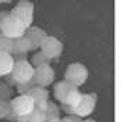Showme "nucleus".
<instances>
[{
	"instance_id": "f257e3e1",
	"label": "nucleus",
	"mask_w": 124,
	"mask_h": 122,
	"mask_svg": "<svg viewBox=\"0 0 124 122\" xmlns=\"http://www.w3.org/2000/svg\"><path fill=\"white\" fill-rule=\"evenodd\" d=\"M53 90H54L56 100L62 104V110L64 112H67V115H71L75 105L78 104V101L81 100L82 93L78 90V88H75L71 83L66 82L64 79L57 82L54 85Z\"/></svg>"
},
{
	"instance_id": "f03ea898",
	"label": "nucleus",
	"mask_w": 124,
	"mask_h": 122,
	"mask_svg": "<svg viewBox=\"0 0 124 122\" xmlns=\"http://www.w3.org/2000/svg\"><path fill=\"white\" fill-rule=\"evenodd\" d=\"M35 68L27 58H17L11 74L7 76L8 83L16 86H24L34 79Z\"/></svg>"
},
{
	"instance_id": "7ed1b4c3",
	"label": "nucleus",
	"mask_w": 124,
	"mask_h": 122,
	"mask_svg": "<svg viewBox=\"0 0 124 122\" xmlns=\"http://www.w3.org/2000/svg\"><path fill=\"white\" fill-rule=\"evenodd\" d=\"M25 27L16 15L11 13H0V33L4 35L6 38L16 40V39L23 38L25 35Z\"/></svg>"
},
{
	"instance_id": "20e7f679",
	"label": "nucleus",
	"mask_w": 124,
	"mask_h": 122,
	"mask_svg": "<svg viewBox=\"0 0 124 122\" xmlns=\"http://www.w3.org/2000/svg\"><path fill=\"white\" fill-rule=\"evenodd\" d=\"M13 110V119L14 122H27V118L35 110L34 100L28 94H18L17 97L10 100Z\"/></svg>"
},
{
	"instance_id": "39448f33",
	"label": "nucleus",
	"mask_w": 124,
	"mask_h": 122,
	"mask_svg": "<svg viewBox=\"0 0 124 122\" xmlns=\"http://www.w3.org/2000/svg\"><path fill=\"white\" fill-rule=\"evenodd\" d=\"M88 68L81 64V62H73L67 67V69L64 72V81L71 83L75 88L82 86L86 79H88Z\"/></svg>"
},
{
	"instance_id": "423d86ee",
	"label": "nucleus",
	"mask_w": 124,
	"mask_h": 122,
	"mask_svg": "<svg viewBox=\"0 0 124 122\" xmlns=\"http://www.w3.org/2000/svg\"><path fill=\"white\" fill-rule=\"evenodd\" d=\"M96 101H98V96L95 93H82L81 100L78 101V104L75 105V108L73 110L71 115H77L81 119L88 118L95 111Z\"/></svg>"
},
{
	"instance_id": "0eeeda50",
	"label": "nucleus",
	"mask_w": 124,
	"mask_h": 122,
	"mask_svg": "<svg viewBox=\"0 0 124 122\" xmlns=\"http://www.w3.org/2000/svg\"><path fill=\"white\" fill-rule=\"evenodd\" d=\"M34 10L35 6L32 1H18L10 13L21 21L25 29H28L29 27H32V22H34Z\"/></svg>"
},
{
	"instance_id": "6e6552de",
	"label": "nucleus",
	"mask_w": 124,
	"mask_h": 122,
	"mask_svg": "<svg viewBox=\"0 0 124 122\" xmlns=\"http://www.w3.org/2000/svg\"><path fill=\"white\" fill-rule=\"evenodd\" d=\"M39 49H40V53L52 61V60H54V58H59V57L62 55L63 43L57 38L47 35V36L45 38V40L42 42Z\"/></svg>"
},
{
	"instance_id": "1a4fd4ad",
	"label": "nucleus",
	"mask_w": 124,
	"mask_h": 122,
	"mask_svg": "<svg viewBox=\"0 0 124 122\" xmlns=\"http://www.w3.org/2000/svg\"><path fill=\"white\" fill-rule=\"evenodd\" d=\"M54 79H56V72L52 68V65H42L35 68L34 79H32L35 82V86L46 89L54 82Z\"/></svg>"
},
{
	"instance_id": "9d476101",
	"label": "nucleus",
	"mask_w": 124,
	"mask_h": 122,
	"mask_svg": "<svg viewBox=\"0 0 124 122\" xmlns=\"http://www.w3.org/2000/svg\"><path fill=\"white\" fill-rule=\"evenodd\" d=\"M27 94H28L29 97L34 100L35 108L45 112L46 107H47V103L50 101V100H49V90H47V89H45V88L34 86L32 89H29Z\"/></svg>"
},
{
	"instance_id": "9b49d317",
	"label": "nucleus",
	"mask_w": 124,
	"mask_h": 122,
	"mask_svg": "<svg viewBox=\"0 0 124 122\" xmlns=\"http://www.w3.org/2000/svg\"><path fill=\"white\" fill-rule=\"evenodd\" d=\"M24 36L29 40V43L32 46V50H36V49L40 47V44H42V42H43L45 38L47 36V33H46L42 28L32 25V27H29L28 29L25 31V35H24Z\"/></svg>"
},
{
	"instance_id": "f8f14e48",
	"label": "nucleus",
	"mask_w": 124,
	"mask_h": 122,
	"mask_svg": "<svg viewBox=\"0 0 124 122\" xmlns=\"http://www.w3.org/2000/svg\"><path fill=\"white\" fill-rule=\"evenodd\" d=\"M16 64V57H13L10 53L0 51V78H7L11 74Z\"/></svg>"
},
{
	"instance_id": "ddd939ff",
	"label": "nucleus",
	"mask_w": 124,
	"mask_h": 122,
	"mask_svg": "<svg viewBox=\"0 0 124 122\" xmlns=\"http://www.w3.org/2000/svg\"><path fill=\"white\" fill-rule=\"evenodd\" d=\"M32 50V46L29 43V40L25 36L20 39H16V40H13V47H11V55H17L20 58H23L25 57V54Z\"/></svg>"
},
{
	"instance_id": "4468645a",
	"label": "nucleus",
	"mask_w": 124,
	"mask_h": 122,
	"mask_svg": "<svg viewBox=\"0 0 124 122\" xmlns=\"http://www.w3.org/2000/svg\"><path fill=\"white\" fill-rule=\"evenodd\" d=\"M45 116H46V122H62V108H60V105L53 103V101H49L45 110Z\"/></svg>"
},
{
	"instance_id": "2eb2a0df",
	"label": "nucleus",
	"mask_w": 124,
	"mask_h": 122,
	"mask_svg": "<svg viewBox=\"0 0 124 122\" xmlns=\"http://www.w3.org/2000/svg\"><path fill=\"white\" fill-rule=\"evenodd\" d=\"M0 119H13V110L10 101L0 100Z\"/></svg>"
},
{
	"instance_id": "dca6fc26",
	"label": "nucleus",
	"mask_w": 124,
	"mask_h": 122,
	"mask_svg": "<svg viewBox=\"0 0 124 122\" xmlns=\"http://www.w3.org/2000/svg\"><path fill=\"white\" fill-rule=\"evenodd\" d=\"M34 68H38V67H42V65H50V60L45 57V55L42 54V53H35L32 55V61H29Z\"/></svg>"
},
{
	"instance_id": "f3484780",
	"label": "nucleus",
	"mask_w": 124,
	"mask_h": 122,
	"mask_svg": "<svg viewBox=\"0 0 124 122\" xmlns=\"http://www.w3.org/2000/svg\"><path fill=\"white\" fill-rule=\"evenodd\" d=\"M13 99V89L8 83L0 81V100L10 101Z\"/></svg>"
},
{
	"instance_id": "a211bd4d",
	"label": "nucleus",
	"mask_w": 124,
	"mask_h": 122,
	"mask_svg": "<svg viewBox=\"0 0 124 122\" xmlns=\"http://www.w3.org/2000/svg\"><path fill=\"white\" fill-rule=\"evenodd\" d=\"M27 122H46L45 112L35 108L34 112H31V114L28 115V118H27Z\"/></svg>"
},
{
	"instance_id": "6ab92c4d",
	"label": "nucleus",
	"mask_w": 124,
	"mask_h": 122,
	"mask_svg": "<svg viewBox=\"0 0 124 122\" xmlns=\"http://www.w3.org/2000/svg\"><path fill=\"white\" fill-rule=\"evenodd\" d=\"M11 47H13V40L0 33V51H4V53H10L11 54Z\"/></svg>"
},
{
	"instance_id": "aec40b11",
	"label": "nucleus",
	"mask_w": 124,
	"mask_h": 122,
	"mask_svg": "<svg viewBox=\"0 0 124 122\" xmlns=\"http://www.w3.org/2000/svg\"><path fill=\"white\" fill-rule=\"evenodd\" d=\"M82 119L77 115H66L62 118V122H81Z\"/></svg>"
},
{
	"instance_id": "412c9836",
	"label": "nucleus",
	"mask_w": 124,
	"mask_h": 122,
	"mask_svg": "<svg viewBox=\"0 0 124 122\" xmlns=\"http://www.w3.org/2000/svg\"><path fill=\"white\" fill-rule=\"evenodd\" d=\"M81 122H98V121H95V119H91V118H86V119H82Z\"/></svg>"
}]
</instances>
